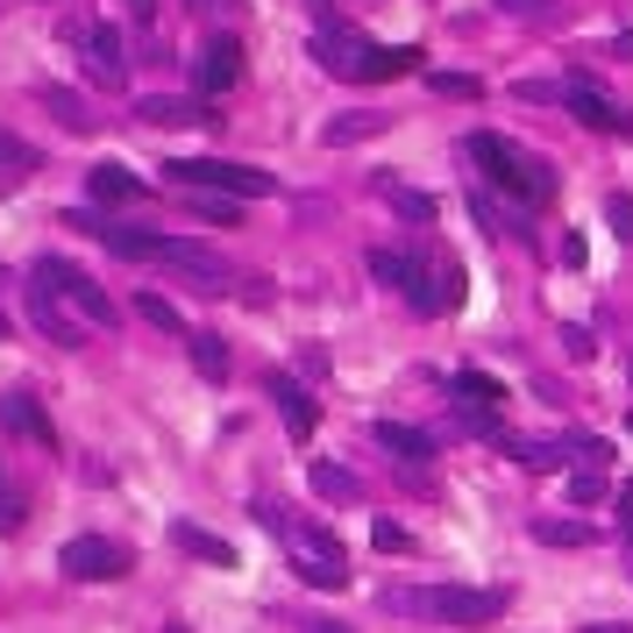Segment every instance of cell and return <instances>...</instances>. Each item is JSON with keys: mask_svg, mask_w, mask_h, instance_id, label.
Returning a JSON list of instances; mask_svg holds the SVG:
<instances>
[{"mask_svg": "<svg viewBox=\"0 0 633 633\" xmlns=\"http://www.w3.org/2000/svg\"><path fill=\"white\" fill-rule=\"evenodd\" d=\"M378 606L391 620H434V626H491L506 612V591L477 584H385Z\"/></svg>", "mask_w": 633, "mask_h": 633, "instance_id": "6da1fadb", "label": "cell"}, {"mask_svg": "<svg viewBox=\"0 0 633 633\" xmlns=\"http://www.w3.org/2000/svg\"><path fill=\"white\" fill-rule=\"evenodd\" d=\"M470 157L485 164L491 186H506L512 207H548L555 200V164L541 149L512 143V135H470Z\"/></svg>", "mask_w": 633, "mask_h": 633, "instance_id": "7a4b0ae2", "label": "cell"}, {"mask_svg": "<svg viewBox=\"0 0 633 633\" xmlns=\"http://www.w3.org/2000/svg\"><path fill=\"white\" fill-rule=\"evenodd\" d=\"M370 278L391 285V292H406V307L413 313H448L442 307V256H413V249H370Z\"/></svg>", "mask_w": 633, "mask_h": 633, "instance_id": "3957f363", "label": "cell"}, {"mask_svg": "<svg viewBox=\"0 0 633 633\" xmlns=\"http://www.w3.org/2000/svg\"><path fill=\"white\" fill-rule=\"evenodd\" d=\"M164 178L200 186V192H235V200H270V192H278L270 171H256V164H229V157H171Z\"/></svg>", "mask_w": 633, "mask_h": 633, "instance_id": "277c9868", "label": "cell"}, {"mask_svg": "<svg viewBox=\"0 0 633 633\" xmlns=\"http://www.w3.org/2000/svg\"><path fill=\"white\" fill-rule=\"evenodd\" d=\"M29 285H51V292L65 299L71 313H86V321H93V327H114V321H122V313H114V299L100 292V285L86 278L79 264H65V256H43V264L29 270Z\"/></svg>", "mask_w": 633, "mask_h": 633, "instance_id": "5b68a950", "label": "cell"}, {"mask_svg": "<svg viewBox=\"0 0 633 633\" xmlns=\"http://www.w3.org/2000/svg\"><path fill=\"white\" fill-rule=\"evenodd\" d=\"M292 569L307 584H321V591H342L349 584V555H342V541L335 534H321V526H292Z\"/></svg>", "mask_w": 633, "mask_h": 633, "instance_id": "8992f818", "label": "cell"}, {"mask_svg": "<svg viewBox=\"0 0 633 633\" xmlns=\"http://www.w3.org/2000/svg\"><path fill=\"white\" fill-rule=\"evenodd\" d=\"M57 569L79 577V584H114V577H129V548L108 541V534H71L65 555H57Z\"/></svg>", "mask_w": 633, "mask_h": 633, "instance_id": "52a82bcc", "label": "cell"}, {"mask_svg": "<svg viewBox=\"0 0 633 633\" xmlns=\"http://www.w3.org/2000/svg\"><path fill=\"white\" fill-rule=\"evenodd\" d=\"M448 406H456L470 427L499 434V413H506V385H491L485 370H463V378H448Z\"/></svg>", "mask_w": 633, "mask_h": 633, "instance_id": "ba28073f", "label": "cell"}, {"mask_svg": "<svg viewBox=\"0 0 633 633\" xmlns=\"http://www.w3.org/2000/svg\"><path fill=\"white\" fill-rule=\"evenodd\" d=\"M29 321H36L57 349H86V335H93V321H86V313H71L51 285H29Z\"/></svg>", "mask_w": 633, "mask_h": 633, "instance_id": "9c48e42d", "label": "cell"}, {"mask_svg": "<svg viewBox=\"0 0 633 633\" xmlns=\"http://www.w3.org/2000/svg\"><path fill=\"white\" fill-rule=\"evenodd\" d=\"M563 108L577 114L584 129H598V135H633V114L620 108V100H606L591 79H569V86H563Z\"/></svg>", "mask_w": 633, "mask_h": 633, "instance_id": "30bf717a", "label": "cell"}, {"mask_svg": "<svg viewBox=\"0 0 633 633\" xmlns=\"http://www.w3.org/2000/svg\"><path fill=\"white\" fill-rule=\"evenodd\" d=\"M192 79H200V100H221L235 79H243V43H235V36H214V43L200 51V65H192Z\"/></svg>", "mask_w": 633, "mask_h": 633, "instance_id": "8fae6325", "label": "cell"}, {"mask_svg": "<svg viewBox=\"0 0 633 633\" xmlns=\"http://www.w3.org/2000/svg\"><path fill=\"white\" fill-rule=\"evenodd\" d=\"M313 57H321V71H335V79H356V86H364L370 43L356 36V29H321V36H313Z\"/></svg>", "mask_w": 633, "mask_h": 633, "instance_id": "7c38bea8", "label": "cell"}, {"mask_svg": "<svg viewBox=\"0 0 633 633\" xmlns=\"http://www.w3.org/2000/svg\"><path fill=\"white\" fill-rule=\"evenodd\" d=\"M135 122L186 129V122H221V114H214V100H164V93H149V100H135Z\"/></svg>", "mask_w": 633, "mask_h": 633, "instance_id": "4fadbf2b", "label": "cell"}, {"mask_svg": "<svg viewBox=\"0 0 633 633\" xmlns=\"http://www.w3.org/2000/svg\"><path fill=\"white\" fill-rule=\"evenodd\" d=\"M270 399H278V420H285V434L292 442H313V427H321V406L307 399L292 378H270Z\"/></svg>", "mask_w": 633, "mask_h": 633, "instance_id": "5bb4252c", "label": "cell"}, {"mask_svg": "<svg viewBox=\"0 0 633 633\" xmlns=\"http://www.w3.org/2000/svg\"><path fill=\"white\" fill-rule=\"evenodd\" d=\"M378 448H385V456H399L406 470H420V463H434V434L406 427V420H378Z\"/></svg>", "mask_w": 633, "mask_h": 633, "instance_id": "9a60e30c", "label": "cell"}, {"mask_svg": "<svg viewBox=\"0 0 633 633\" xmlns=\"http://www.w3.org/2000/svg\"><path fill=\"white\" fill-rule=\"evenodd\" d=\"M79 51H86V71L93 79H108V86H122V36L114 29H79Z\"/></svg>", "mask_w": 633, "mask_h": 633, "instance_id": "2e32d148", "label": "cell"}, {"mask_svg": "<svg viewBox=\"0 0 633 633\" xmlns=\"http://www.w3.org/2000/svg\"><path fill=\"white\" fill-rule=\"evenodd\" d=\"M86 192H93L100 207H129V200H143V178H135L129 164H93V171H86Z\"/></svg>", "mask_w": 633, "mask_h": 633, "instance_id": "e0dca14e", "label": "cell"}, {"mask_svg": "<svg viewBox=\"0 0 633 633\" xmlns=\"http://www.w3.org/2000/svg\"><path fill=\"white\" fill-rule=\"evenodd\" d=\"M171 541L192 555V563H207V569H235V548H229V541L207 534V526H192V520H178V526H171Z\"/></svg>", "mask_w": 633, "mask_h": 633, "instance_id": "ac0fdd59", "label": "cell"}, {"mask_svg": "<svg viewBox=\"0 0 633 633\" xmlns=\"http://www.w3.org/2000/svg\"><path fill=\"white\" fill-rule=\"evenodd\" d=\"M499 448H506L512 463H526V470H563V463L577 456L569 442H520V434H499Z\"/></svg>", "mask_w": 633, "mask_h": 633, "instance_id": "d6986e66", "label": "cell"}, {"mask_svg": "<svg viewBox=\"0 0 633 633\" xmlns=\"http://www.w3.org/2000/svg\"><path fill=\"white\" fill-rule=\"evenodd\" d=\"M385 129H391V114H335V122L321 129V143L349 149V143H370V135H385Z\"/></svg>", "mask_w": 633, "mask_h": 633, "instance_id": "ffe728a7", "label": "cell"}, {"mask_svg": "<svg viewBox=\"0 0 633 633\" xmlns=\"http://www.w3.org/2000/svg\"><path fill=\"white\" fill-rule=\"evenodd\" d=\"M186 356H192V370H200L207 385L229 378V349H221V335H207V327H192V335H186Z\"/></svg>", "mask_w": 633, "mask_h": 633, "instance_id": "44dd1931", "label": "cell"}, {"mask_svg": "<svg viewBox=\"0 0 633 633\" xmlns=\"http://www.w3.org/2000/svg\"><path fill=\"white\" fill-rule=\"evenodd\" d=\"M0 420H8L14 434H29V442L51 448V420H43V406H36V399H22V391H14V399H0Z\"/></svg>", "mask_w": 633, "mask_h": 633, "instance_id": "7402d4cb", "label": "cell"}, {"mask_svg": "<svg viewBox=\"0 0 633 633\" xmlns=\"http://www.w3.org/2000/svg\"><path fill=\"white\" fill-rule=\"evenodd\" d=\"M135 313H143L149 327H164V335H192V327H186V313H178L164 292H135Z\"/></svg>", "mask_w": 633, "mask_h": 633, "instance_id": "603a6c76", "label": "cell"}, {"mask_svg": "<svg viewBox=\"0 0 633 633\" xmlns=\"http://www.w3.org/2000/svg\"><path fill=\"white\" fill-rule=\"evenodd\" d=\"M534 541L541 548H591V526L584 520H534Z\"/></svg>", "mask_w": 633, "mask_h": 633, "instance_id": "cb8c5ba5", "label": "cell"}, {"mask_svg": "<svg viewBox=\"0 0 633 633\" xmlns=\"http://www.w3.org/2000/svg\"><path fill=\"white\" fill-rule=\"evenodd\" d=\"M313 491H321V499H364V477L335 470V463H313Z\"/></svg>", "mask_w": 633, "mask_h": 633, "instance_id": "d4e9b609", "label": "cell"}, {"mask_svg": "<svg viewBox=\"0 0 633 633\" xmlns=\"http://www.w3.org/2000/svg\"><path fill=\"white\" fill-rule=\"evenodd\" d=\"M43 108H51V114H57V122H65L71 135H86V129H93V114H86L79 100L65 93V86H43Z\"/></svg>", "mask_w": 633, "mask_h": 633, "instance_id": "484cf974", "label": "cell"}, {"mask_svg": "<svg viewBox=\"0 0 633 633\" xmlns=\"http://www.w3.org/2000/svg\"><path fill=\"white\" fill-rule=\"evenodd\" d=\"M243 207H249V200H235V192H200V200H192V214H200V221H221V229H235V221H243Z\"/></svg>", "mask_w": 633, "mask_h": 633, "instance_id": "4316f807", "label": "cell"}, {"mask_svg": "<svg viewBox=\"0 0 633 633\" xmlns=\"http://www.w3.org/2000/svg\"><path fill=\"white\" fill-rule=\"evenodd\" d=\"M378 192H385V200H391V207H399V214H406V221H420V229H427V221H434V200H427V192H413V186H391V178H385V186H378Z\"/></svg>", "mask_w": 633, "mask_h": 633, "instance_id": "83f0119b", "label": "cell"}, {"mask_svg": "<svg viewBox=\"0 0 633 633\" xmlns=\"http://www.w3.org/2000/svg\"><path fill=\"white\" fill-rule=\"evenodd\" d=\"M420 79H427L442 100H477V93H485V86H477L470 71H420Z\"/></svg>", "mask_w": 633, "mask_h": 633, "instance_id": "f1b7e54d", "label": "cell"}, {"mask_svg": "<svg viewBox=\"0 0 633 633\" xmlns=\"http://www.w3.org/2000/svg\"><path fill=\"white\" fill-rule=\"evenodd\" d=\"M606 221H612L620 243H633V200H626V192H606Z\"/></svg>", "mask_w": 633, "mask_h": 633, "instance_id": "f546056e", "label": "cell"}, {"mask_svg": "<svg viewBox=\"0 0 633 633\" xmlns=\"http://www.w3.org/2000/svg\"><path fill=\"white\" fill-rule=\"evenodd\" d=\"M569 499H577V506H598V499H606V477H598V470H577V477H569Z\"/></svg>", "mask_w": 633, "mask_h": 633, "instance_id": "4dcf8cb0", "label": "cell"}, {"mask_svg": "<svg viewBox=\"0 0 633 633\" xmlns=\"http://www.w3.org/2000/svg\"><path fill=\"white\" fill-rule=\"evenodd\" d=\"M370 541H378V548H385V555H399V548H413V534H406V526H399V520H378V526H370Z\"/></svg>", "mask_w": 633, "mask_h": 633, "instance_id": "1f68e13d", "label": "cell"}, {"mask_svg": "<svg viewBox=\"0 0 633 633\" xmlns=\"http://www.w3.org/2000/svg\"><path fill=\"white\" fill-rule=\"evenodd\" d=\"M563 342H569V356H577V364H591V349H598V342L584 335V327H563Z\"/></svg>", "mask_w": 633, "mask_h": 633, "instance_id": "d6a6232c", "label": "cell"}, {"mask_svg": "<svg viewBox=\"0 0 633 633\" xmlns=\"http://www.w3.org/2000/svg\"><path fill=\"white\" fill-rule=\"evenodd\" d=\"M620 541L633 548V506H620Z\"/></svg>", "mask_w": 633, "mask_h": 633, "instance_id": "836d02e7", "label": "cell"}, {"mask_svg": "<svg viewBox=\"0 0 633 633\" xmlns=\"http://www.w3.org/2000/svg\"><path fill=\"white\" fill-rule=\"evenodd\" d=\"M499 8H506V14H526V8H541V0H499Z\"/></svg>", "mask_w": 633, "mask_h": 633, "instance_id": "e575fe53", "label": "cell"}, {"mask_svg": "<svg viewBox=\"0 0 633 633\" xmlns=\"http://www.w3.org/2000/svg\"><path fill=\"white\" fill-rule=\"evenodd\" d=\"M307 633H349V626H327V620H307Z\"/></svg>", "mask_w": 633, "mask_h": 633, "instance_id": "d590c367", "label": "cell"}, {"mask_svg": "<svg viewBox=\"0 0 633 633\" xmlns=\"http://www.w3.org/2000/svg\"><path fill=\"white\" fill-rule=\"evenodd\" d=\"M584 633H633V626H612V620H598V626H584Z\"/></svg>", "mask_w": 633, "mask_h": 633, "instance_id": "8d00e7d4", "label": "cell"}, {"mask_svg": "<svg viewBox=\"0 0 633 633\" xmlns=\"http://www.w3.org/2000/svg\"><path fill=\"white\" fill-rule=\"evenodd\" d=\"M129 14H157V0H129Z\"/></svg>", "mask_w": 633, "mask_h": 633, "instance_id": "74e56055", "label": "cell"}, {"mask_svg": "<svg viewBox=\"0 0 633 633\" xmlns=\"http://www.w3.org/2000/svg\"><path fill=\"white\" fill-rule=\"evenodd\" d=\"M626 506H633V477H626Z\"/></svg>", "mask_w": 633, "mask_h": 633, "instance_id": "f35d334b", "label": "cell"}]
</instances>
